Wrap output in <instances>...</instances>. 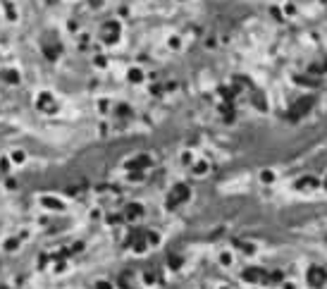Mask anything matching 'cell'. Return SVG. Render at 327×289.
Returning a JSON list of instances; mask_svg holds the SVG:
<instances>
[{"label": "cell", "instance_id": "6da1fadb", "mask_svg": "<svg viewBox=\"0 0 327 289\" xmlns=\"http://www.w3.org/2000/svg\"><path fill=\"white\" fill-rule=\"evenodd\" d=\"M3 77H5V81H8V84H17V81H19V74H17L15 70L3 72Z\"/></svg>", "mask_w": 327, "mask_h": 289}, {"label": "cell", "instance_id": "7a4b0ae2", "mask_svg": "<svg viewBox=\"0 0 327 289\" xmlns=\"http://www.w3.org/2000/svg\"><path fill=\"white\" fill-rule=\"evenodd\" d=\"M12 163H19V165L24 163V151H15L12 153Z\"/></svg>", "mask_w": 327, "mask_h": 289}]
</instances>
